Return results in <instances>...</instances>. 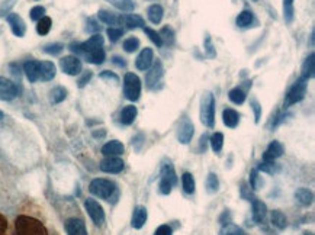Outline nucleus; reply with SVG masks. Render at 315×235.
<instances>
[{"label":"nucleus","mask_w":315,"mask_h":235,"mask_svg":"<svg viewBox=\"0 0 315 235\" xmlns=\"http://www.w3.org/2000/svg\"><path fill=\"white\" fill-rule=\"evenodd\" d=\"M200 122L208 127H215V98L211 92H205L200 98Z\"/></svg>","instance_id":"f257e3e1"},{"label":"nucleus","mask_w":315,"mask_h":235,"mask_svg":"<svg viewBox=\"0 0 315 235\" xmlns=\"http://www.w3.org/2000/svg\"><path fill=\"white\" fill-rule=\"evenodd\" d=\"M89 192L99 199L109 201L116 192V184L108 179H93L89 184Z\"/></svg>","instance_id":"f03ea898"},{"label":"nucleus","mask_w":315,"mask_h":235,"mask_svg":"<svg viewBox=\"0 0 315 235\" xmlns=\"http://www.w3.org/2000/svg\"><path fill=\"white\" fill-rule=\"evenodd\" d=\"M307 87H308V83L305 78L299 77L287 90L286 96H285V107H289L298 102H301L305 98V93H307Z\"/></svg>","instance_id":"7ed1b4c3"},{"label":"nucleus","mask_w":315,"mask_h":235,"mask_svg":"<svg viewBox=\"0 0 315 235\" xmlns=\"http://www.w3.org/2000/svg\"><path fill=\"white\" fill-rule=\"evenodd\" d=\"M124 95L128 101L137 102L141 96V80L134 73H126L124 77Z\"/></svg>","instance_id":"20e7f679"},{"label":"nucleus","mask_w":315,"mask_h":235,"mask_svg":"<svg viewBox=\"0 0 315 235\" xmlns=\"http://www.w3.org/2000/svg\"><path fill=\"white\" fill-rule=\"evenodd\" d=\"M85 209L87 212V215L90 216L92 222L95 224L96 227H102L105 224V210L102 208V205L95 199H86L85 201Z\"/></svg>","instance_id":"39448f33"},{"label":"nucleus","mask_w":315,"mask_h":235,"mask_svg":"<svg viewBox=\"0 0 315 235\" xmlns=\"http://www.w3.org/2000/svg\"><path fill=\"white\" fill-rule=\"evenodd\" d=\"M18 93H19L18 86L12 80L6 77H0V101H13L18 96Z\"/></svg>","instance_id":"423d86ee"},{"label":"nucleus","mask_w":315,"mask_h":235,"mask_svg":"<svg viewBox=\"0 0 315 235\" xmlns=\"http://www.w3.org/2000/svg\"><path fill=\"white\" fill-rule=\"evenodd\" d=\"M99 167H100V170H102L103 173L118 174V173H121V171L124 170L125 163H124V160L119 158V157H106L105 160L100 161Z\"/></svg>","instance_id":"0eeeda50"},{"label":"nucleus","mask_w":315,"mask_h":235,"mask_svg":"<svg viewBox=\"0 0 315 235\" xmlns=\"http://www.w3.org/2000/svg\"><path fill=\"white\" fill-rule=\"evenodd\" d=\"M60 67L68 76H77L82 73V61L74 55H67L60 60Z\"/></svg>","instance_id":"6e6552de"},{"label":"nucleus","mask_w":315,"mask_h":235,"mask_svg":"<svg viewBox=\"0 0 315 235\" xmlns=\"http://www.w3.org/2000/svg\"><path fill=\"white\" fill-rule=\"evenodd\" d=\"M9 26H10V31L13 32L15 36L18 38H22L25 32H27V25H25V21L18 15V13H9L7 18H6Z\"/></svg>","instance_id":"1a4fd4ad"},{"label":"nucleus","mask_w":315,"mask_h":235,"mask_svg":"<svg viewBox=\"0 0 315 235\" xmlns=\"http://www.w3.org/2000/svg\"><path fill=\"white\" fill-rule=\"evenodd\" d=\"M163 74H164L163 64H161L160 60H157V61L151 66L150 71H147V76H145V83H147V86H148V87L157 86V83H160L161 78H163Z\"/></svg>","instance_id":"9d476101"},{"label":"nucleus","mask_w":315,"mask_h":235,"mask_svg":"<svg viewBox=\"0 0 315 235\" xmlns=\"http://www.w3.org/2000/svg\"><path fill=\"white\" fill-rule=\"evenodd\" d=\"M193 134H195V127L193 124L190 122L189 119H183L179 125V130H177V139L180 144H189L193 138Z\"/></svg>","instance_id":"9b49d317"},{"label":"nucleus","mask_w":315,"mask_h":235,"mask_svg":"<svg viewBox=\"0 0 315 235\" xmlns=\"http://www.w3.org/2000/svg\"><path fill=\"white\" fill-rule=\"evenodd\" d=\"M65 233L67 235H87V228L83 219L70 218L65 221Z\"/></svg>","instance_id":"f8f14e48"},{"label":"nucleus","mask_w":315,"mask_h":235,"mask_svg":"<svg viewBox=\"0 0 315 235\" xmlns=\"http://www.w3.org/2000/svg\"><path fill=\"white\" fill-rule=\"evenodd\" d=\"M147 218H148L147 208L143 206V205L135 206V209H134V212H132V218H131V227H132L134 230H141V228L145 225Z\"/></svg>","instance_id":"ddd939ff"},{"label":"nucleus","mask_w":315,"mask_h":235,"mask_svg":"<svg viewBox=\"0 0 315 235\" xmlns=\"http://www.w3.org/2000/svg\"><path fill=\"white\" fill-rule=\"evenodd\" d=\"M125 151V147L121 141L118 139H112V141H108L103 147H102V154L105 157H119L122 156Z\"/></svg>","instance_id":"4468645a"},{"label":"nucleus","mask_w":315,"mask_h":235,"mask_svg":"<svg viewBox=\"0 0 315 235\" xmlns=\"http://www.w3.org/2000/svg\"><path fill=\"white\" fill-rule=\"evenodd\" d=\"M153 60H154V52L151 48H144L140 55L135 60V67L141 71H147L148 68L153 66Z\"/></svg>","instance_id":"2eb2a0df"},{"label":"nucleus","mask_w":315,"mask_h":235,"mask_svg":"<svg viewBox=\"0 0 315 235\" xmlns=\"http://www.w3.org/2000/svg\"><path fill=\"white\" fill-rule=\"evenodd\" d=\"M160 179L167 180L173 187L177 184V174H176L174 166L172 164L170 160H164V161L161 163V167H160Z\"/></svg>","instance_id":"dca6fc26"},{"label":"nucleus","mask_w":315,"mask_h":235,"mask_svg":"<svg viewBox=\"0 0 315 235\" xmlns=\"http://www.w3.org/2000/svg\"><path fill=\"white\" fill-rule=\"evenodd\" d=\"M284 145H282L279 141H272V142L267 145V148H266V151H264V154H263V160L275 161L276 158H281V157L284 156Z\"/></svg>","instance_id":"f3484780"},{"label":"nucleus","mask_w":315,"mask_h":235,"mask_svg":"<svg viewBox=\"0 0 315 235\" xmlns=\"http://www.w3.org/2000/svg\"><path fill=\"white\" fill-rule=\"evenodd\" d=\"M252 209V215L254 222H256V224H261V222L264 221L266 215H267V206H266V203L263 201H260V199H253Z\"/></svg>","instance_id":"a211bd4d"},{"label":"nucleus","mask_w":315,"mask_h":235,"mask_svg":"<svg viewBox=\"0 0 315 235\" xmlns=\"http://www.w3.org/2000/svg\"><path fill=\"white\" fill-rule=\"evenodd\" d=\"M57 68L53 61H39V80L50 81L56 77Z\"/></svg>","instance_id":"6ab92c4d"},{"label":"nucleus","mask_w":315,"mask_h":235,"mask_svg":"<svg viewBox=\"0 0 315 235\" xmlns=\"http://www.w3.org/2000/svg\"><path fill=\"white\" fill-rule=\"evenodd\" d=\"M295 199L296 202L304 206V208H308L313 205L314 202V193L310 190V189H305V187H299L296 192H295Z\"/></svg>","instance_id":"aec40b11"},{"label":"nucleus","mask_w":315,"mask_h":235,"mask_svg":"<svg viewBox=\"0 0 315 235\" xmlns=\"http://www.w3.org/2000/svg\"><path fill=\"white\" fill-rule=\"evenodd\" d=\"M24 71H25V76L27 78L35 83L39 80V61H35V60H29L24 64Z\"/></svg>","instance_id":"412c9836"},{"label":"nucleus","mask_w":315,"mask_h":235,"mask_svg":"<svg viewBox=\"0 0 315 235\" xmlns=\"http://www.w3.org/2000/svg\"><path fill=\"white\" fill-rule=\"evenodd\" d=\"M222 121H224V125H227L228 128H235L240 124V115L237 110L227 107L222 112Z\"/></svg>","instance_id":"4be33fe9"},{"label":"nucleus","mask_w":315,"mask_h":235,"mask_svg":"<svg viewBox=\"0 0 315 235\" xmlns=\"http://www.w3.org/2000/svg\"><path fill=\"white\" fill-rule=\"evenodd\" d=\"M137 115H138L137 107H135L134 104H128V106H125V107L121 110L119 122H121L122 125H131V124H134V121H135Z\"/></svg>","instance_id":"5701e85b"},{"label":"nucleus","mask_w":315,"mask_h":235,"mask_svg":"<svg viewBox=\"0 0 315 235\" xmlns=\"http://www.w3.org/2000/svg\"><path fill=\"white\" fill-rule=\"evenodd\" d=\"M119 21L124 22V25L128 29H137V28H143L144 26V19L141 16H138V15H134V13L121 16Z\"/></svg>","instance_id":"b1692460"},{"label":"nucleus","mask_w":315,"mask_h":235,"mask_svg":"<svg viewBox=\"0 0 315 235\" xmlns=\"http://www.w3.org/2000/svg\"><path fill=\"white\" fill-rule=\"evenodd\" d=\"M315 55L314 54H310L307 58H305V61H304V64H302V78H305L307 81L310 80V78H313L314 77V64H315Z\"/></svg>","instance_id":"393cba45"},{"label":"nucleus","mask_w":315,"mask_h":235,"mask_svg":"<svg viewBox=\"0 0 315 235\" xmlns=\"http://www.w3.org/2000/svg\"><path fill=\"white\" fill-rule=\"evenodd\" d=\"M182 187H183V190H185L186 195H193L195 190H196L195 177H193V174L189 173V171H186V173L182 174Z\"/></svg>","instance_id":"a878e982"},{"label":"nucleus","mask_w":315,"mask_h":235,"mask_svg":"<svg viewBox=\"0 0 315 235\" xmlns=\"http://www.w3.org/2000/svg\"><path fill=\"white\" fill-rule=\"evenodd\" d=\"M85 58H86L89 63L96 64V66L102 64V63L105 61V58H106V54H105L103 47H102V48H96V50H93V51H90V52L85 54Z\"/></svg>","instance_id":"bb28decb"},{"label":"nucleus","mask_w":315,"mask_h":235,"mask_svg":"<svg viewBox=\"0 0 315 235\" xmlns=\"http://www.w3.org/2000/svg\"><path fill=\"white\" fill-rule=\"evenodd\" d=\"M147 13H148V19H150V22L151 24H154V25H157L161 22V19H163V15H164V10H163V7L160 6V4H151L150 7H148V10H147Z\"/></svg>","instance_id":"cd10ccee"},{"label":"nucleus","mask_w":315,"mask_h":235,"mask_svg":"<svg viewBox=\"0 0 315 235\" xmlns=\"http://www.w3.org/2000/svg\"><path fill=\"white\" fill-rule=\"evenodd\" d=\"M253 22H254V15L252 10H243L235 19V24L240 28H249Z\"/></svg>","instance_id":"c85d7f7f"},{"label":"nucleus","mask_w":315,"mask_h":235,"mask_svg":"<svg viewBox=\"0 0 315 235\" xmlns=\"http://www.w3.org/2000/svg\"><path fill=\"white\" fill-rule=\"evenodd\" d=\"M270 221H272V225H275L278 230H285L287 227V219H286L285 213L281 212V210H278V209L272 212Z\"/></svg>","instance_id":"c756f323"},{"label":"nucleus","mask_w":315,"mask_h":235,"mask_svg":"<svg viewBox=\"0 0 315 235\" xmlns=\"http://www.w3.org/2000/svg\"><path fill=\"white\" fill-rule=\"evenodd\" d=\"M97 16H99V19H100L103 24H106V25H111V26H115V25H118V24L121 22V21H119V18H118L115 13H112V12H108V10H105V9L99 10Z\"/></svg>","instance_id":"7c9ffc66"},{"label":"nucleus","mask_w":315,"mask_h":235,"mask_svg":"<svg viewBox=\"0 0 315 235\" xmlns=\"http://www.w3.org/2000/svg\"><path fill=\"white\" fill-rule=\"evenodd\" d=\"M205 186H206V192L214 195L220 190V179L215 173H209L208 177H206V182H205Z\"/></svg>","instance_id":"2f4dec72"},{"label":"nucleus","mask_w":315,"mask_h":235,"mask_svg":"<svg viewBox=\"0 0 315 235\" xmlns=\"http://www.w3.org/2000/svg\"><path fill=\"white\" fill-rule=\"evenodd\" d=\"M51 26H53L51 18L44 16V18H41V19L38 21V24H36V32L39 35H47L51 31Z\"/></svg>","instance_id":"473e14b6"},{"label":"nucleus","mask_w":315,"mask_h":235,"mask_svg":"<svg viewBox=\"0 0 315 235\" xmlns=\"http://www.w3.org/2000/svg\"><path fill=\"white\" fill-rule=\"evenodd\" d=\"M228 98H229V101L232 102V103H235V104H243L246 102V92L243 89H240V87H235V89L229 90Z\"/></svg>","instance_id":"72a5a7b5"},{"label":"nucleus","mask_w":315,"mask_h":235,"mask_svg":"<svg viewBox=\"0 0 315 235\" xmlns=\"http://www.w3.org/2000/svg\"><path fill=\"white\" fill-rule=\"evenodd\" d=\"M218 235H246V233L241 227L235 224H227V225H222Z\"/></svg>","instance_id":"f704fd0d"},{"label":"nucleus","mask_w":315,"mask_h":235,"mask_svg":"<svg viewBox=\"0 0 315 235\" xmlns=\"http://www.w3.org/2000/svg\"><path fill=\"white\" fill-rule=\"evenodd\" d=\"M67 98V90L63 86H57L50 92V99L53 103H61Z\"/></svg>","instance_id":"c9c22d12"},{"label":"nucleus","mask_w":315,"mask_h":235,"mask_svg":"<svg viewBox=\"0 0 315 235\" xmlns=\"http://www.w3.org/2000/svg\"><path fill=\"white\" fill-rule=\"evenodd\" d=\"M106 1H109L112 6H115L116 9L124 10V12H132L135 7L132 0H106Z\"/></svg>","instance_id":"e433bc0d"},{"label":"nucleus","mask_w":315,"mask_h":235,"mask_svg":"<svg viewBox=\"0 0 315 235\" xmlns=\"http://www.w3.org/2000/svg\"><path fill=\"white\" fill-rule=\"evenodd\" d=\"M209 144H211V148L214 150V153H221V150L224 147V135L221 132H215L209 138Z\"/></svg>","instance_id":"4c0bfd02"},{"label":"nucleus","mask_w":315,"mask_h":235,"mask_svg":"<svg viewBox=\"0 0 315 235\" xmlns=\"http://www.w3.org/2000/svg\"><path fill=\"white\" fill-rule=\"evenodd\" d=\"M257 170L263 171V173H269V174H273L278 171V166L275 161H269V160H261L257 166Z\"/></svg>","instance_id":"58836bf2"},{"label":"nucleus","mask_w":315,"mask_h":235,"mask_svg":"<svg viewBox=\"0 0 315 235\" xmlns=\"http://www.w3.org/2000/svg\"><path fill=\"white\" fill-rule=\"evenodd\" d=\"M138 48H140V39L138 38L131 36V38H128V39L124 41V50H125L126 52H134Z\"/></svg>","instance_id":"ea45409f"},{"label":"nucleus","mask_w":315,"mask_h":235,"mask_svg":"<svg viewBox=\"0 0 315 235\" xmlns=\"http://www.w3.org/2000/svg\"><path fill=\"white\" fill-rule=\"evenodd\" d=\"M106 34L109 36L111 42H116V41L124 35V29H122V28H118V26H111V28H108Z\"/></svg>","instance_id":"a19ab883"},{"label":"nucleus","mask_w":315,"mask_h":235,"mask_svg":"<svg viewBox=\"0 0 315 235\" xmlns=\"http://www.w3.org/2000/svg\"><path fill=\"white\" fill-rule=\"evenodd\" d=\"M63 45L61 44H58V42H56V44H50V45H47L45 48H44V52H47V54H50V55H58L61 51H63Z\"/></svg>","instance_id":"79ce46f5"},{"label":"nucleus","mask_w":315,"mask_h":235,"mask_svg":"<svg viewBox=\"0 0 315 235\" xmlns=\"http://www.w3.org/2000/svg\"><path fill=\"white\" fill-rule=\"evenodd\" d=\"M158 34L161 36V41L166 39V44H173V41H174V34H173V29H172V28L164 26V28L161 29V32H158Z\"/></svg>","instance_id":"37998d69"},{"label":"nucleus","mask_w":315,"mask_h":235,"mask_svg":"<svg viewBox=\"0 0 315 235\" xmlns=\"http://www.w3.org/2000/svg\"><path fill=\"white\" fill-rule=\"evenodd\" d=\"M260 184H261V179L258 176V170H252V173H250V187L253 190H257V189H260Z\"/></svg>","instance_id":"c03bdc74"},{"label":"nucleus","mask_w":315,"mask_h":235,"mask_svg":"<svg viewBox=\"0 0 315 235\" xmlns=\"http://www.w3.org/2000/svg\"><path fill=\"white\" fill-rule=\"evenodd\" d=\"M284 9L286 21L290 22L293 18V0H284Z\"/></svg>","instance_id":"a18cd8bd"},{"label":"nucleus","mask_w":315,"mask_h":235,"mask_svg":"<svg viewBox=\"0 0 315 235\" xmlns=\"http://www.w3.org/2000/svg\"><path fill=\"white\" fill-rule=\"evenodd\" d=\"M144 32L148 35V38H150L157 47H161V45H163L161 36H160V34H158L157 31H154V29H151V28H144Z\"/></svg>","instance_id":"49530a36"},{"label":"nucleus","mask_w":315,"mask_h":235,"mask_svg":"<svg viewBox=\"0 0 315 235\" xmlns=\"http://www.w3.org/2000/svg\"><path fill=\"white\" fill-rule=\"evenodd\" d=\"M29 13H31L32 21H36V22H38L41 18L45 16V7H42V6H35V7H32Z\"/></svg>","instance_id":"de8ad7c7"},{"label":"nucleus","mask_w":315,"mask_h":235,"mask_svg":"<svg viewBox=\"0 0 315 235\" xmlns=\"http://www.w3.org/2000/svg\"><path fill=\"white\" fill-rule=\"evenodd\" d=\"M158 190H160V193L161 195H170L172 193V190H173V186L167 182V180H164V179H160V183H158Z\"/></svg>","instance_id":"09e8293b"},{"label":"nucleus","mask_w":315,"mask_h":235,"mask_svg":"<svg viewBox=\"0 0 315 235\" xmlns=\"http://www.w3.org/2000/svg\"><path fill=\"white\" fill-rule=\"evenodd\" d=\"M154 235H173V228L167 224L160 225L157 230L154 231Z\"/></svg>","instance_id":"8fccbe9b"},{"label":"nucleus","mask_w":315,"mask_h":235,"mask_svg":"<svg viewBox=\"0 0 315 235\" xmlns=\"http://www.w3.org/2000/svg\"><path fill=\"white\" fill-rule=\"evenodd\" d=\"M220 224L222 225H227V224H231L232 222V216H231V212L228 210V209H225L224 212H222V215L220 216Z\"/></svg>","instance_id":"3c124183"},{"label":"nucleus","mask_w":315,"mask_h":235,"mask_svg":"<svg viewBox=\"0 0 315 235\" xmlns=\"http://www.w3.org/2000/svg\"><path fill=\"white\" fill-rule=\"evenodd\" d=\"M92 71H85L83 73V76L80 77V80H79V87H85L89 81H90V78H92Z\"/></svg>","instance_id":"603ef678"},{"label":"nucleus","mask_w":315,"mask_h":235,"mask_svg":"<svg viewBox=\"0 0 315 235\" xmlns=\"http://www.w3.org/2000/svg\"><path fill=\"white\" fill-rule=\"evenodd\" d=\"M252 107L254 109V113H256V122H258V119H260V113H261V106L257 103L256 101L252 102Z\"/></svg>","instance_id":"864d4df0"},{"label":"nucleus","mask_w":315,"mask_h":235,"mask_svg":"<svg viewBox=\"0 0 315 235\" xmlns=\"http://www.w3.org/2000/svg\"><path fill=\"white\" fill-rule=\"evenodd\" d=\"M100 77H102V78H109V80H114V81H118V80H119L118 76L114 74V73H111V71H103V73H100Z\"/></svg>","instance_id":"5fc2aeb1"},{"label":"nucleus","mask_w":315,"mask_h":235,"mask_svg":"<svg viewBox=\"0 0 315 235\" xmlns=\"http://www.w3.org/2000/svg\"><path fill=\"white\" fill-rule=\"evenodd\" d=\"M87 24H89V26H87V31H89V32H97V31H100V26L96 24L93 19H89Z\"/></svg>","instance_id":"6e6d98bb"},{"label":"nucleus","mask_w":315,"mask_h":235,"mask_svg":"<svg viewBox=\"0 0 315 235\" xmlns=\"http://www.w3.org/2000/svg\"><path fill=\"white\" fill-rule=\"evenodd\" d=\"M114 63L116 64V66H119V67H125V61H124V58H121V57H114Z\"/></svg>","instance_id":"4d7b16f0"},{"label":"nucleus","mask_w":315,"mask_h":235,"mask_svg":"<svg viewBox=\"0 0 315 235\" xmlns=\"http://www.w3.org/2000/svg\"><path fill=\"white\" fill-rule=\"evenodd\" d=\"M1 118H3V112L0 110V121H1Z\"/></svg>","instance_id":"13d9d810"},{"label":"nucleus","mask_w":315,"mask_h":235,"mask_svg":"<svg viewBox=\"0 0 315 235\" xmlns=\"http://www.w3.org/2000/svg\"><path fill=\"white\" fill-rule=\"evenodd\" d=\"M304 235H314L313 233H304Z\"/></svg>","instance_id":"bf43d9fd"},{"label":"nucleus","mask_w":315,"mask_h":235,"mask_svg":"<svg viewBox=\"0 0 315 235\" xmlns=\"http://www.w3.org/2000/svg\"><path fill=\"white\" fill-rule=\"evenodd\" d=\"M253 1H257V0H253Z\"/></svg>","instance_id":"052dcab7"}]
</instances>
